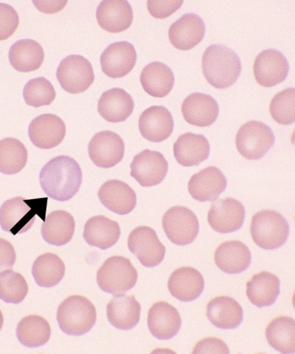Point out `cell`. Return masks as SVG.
<instances>
[{
    "label": "cell",
    "mask_w": 295,
    "mask_h": 354,
    "mask_svg": "<svg viewBox=\"0 0 295 354\" xmlns=\"http://www.w3.org/2000/svg\"><path fill=\"white\" fill-rule=\"evenodd\" d=\"M3 325V315L2 311L0 310V330H1Z\"/></svg>",
    "instance_id": "cell-47"
},
{
    "label": "cell",
    "mask_w": 295,
    "mask_h": 354,
    "mask_svg": "<svg viewBox=\"0 0 295 354\" xmlns=\"http://www.w3.org/2000/svg\"><path fill=\"white\" fill-rule=\"evenodd\" d=\"M280 295V280L269 272H260L247 283V295L253 306H273Z\"/></svg>",
    "instance_id": "cell-31"
},
{
    "label": "cell",
    "mask_w": 295,
    "mask_h": 354,
    "mask_svg": "<svg viewBox=\"0 0 295 354\" xmlns=\"http://www.w3.org/2000/svg\"><path fill=\"white\" fill-rule=\"evenodd\" d=\"M75 230V221L70 213L64 210L52 212L41 226V236L47 243L62 246L72 240Z\"/></svg>",
    "instance_id": "cell-33"
},
{
    "label": "cell",
    "mask_w": 295,
    "mask_h": 354,
    "mask_svg": "<svg viewBox=\"0 0 295 354\" xmlns=\"http://www.w3.org/2000/svg\"><path fill=\"white\" fill-rule=\"evenodd\" d=\"M173 153L176 161L182 167H195L208 160L210 145L202 134L186 133L175 141Z\"/></svg>",
    "instance_id": "cell-28"
},
{
    "label": "cell",
    "mask_w": 295,
    "mask_h": 354,
    "mask_svg": "<svg viewBox=\"0 0 295 354\" xmlns=\"http://www.w3.org/2000/svg\"><path fill=\"white\" fill-rule=\"evenodd\" d=\"M207 317L214 326L220 329H236L243 322L242 307L229 296H218L207 305Z\"/></svg>",
    "instance_id": "cell-25"
},
{
    "label": "cell",
    "mask_w": 295,
    "mask_h": 354,
    "mask_svg": "<svg viewBox=\"0 0 295 354\" xmlns=\"http://www.w3.org/2000/svg\"><path fill=\"white\" fill-rule=\"evenodd\" d=\"M44 50L37 41L22 39L11 46L9 59L15 71L22 73L36 71L44 64Z\"/></svg>",
    "instance_id": "cell-34"
},
{
    "label": "cell",
    "mask_w": 295,
    "mask_h": 354,
    "mask_svg": "<svg viewBox=\"0 0 295 354\" xmlns=\"http://www.w3.org/2000/svg\"><path fill=\"white\" fill-rule=\"evenodd\" d=\"M193 354H229V348L223 340L217 337H206L199 341L193 350Z\"/></svg>",
    "instance_id": "cell-44"
},
{
    "label": "cell",
    "mask_w": 295,
    "mask_h": 354,
    "mask_svg": "<svg viewBox=\"0 0 295 354\" xmlns=\"http://www.w3.org/2000/svg\"><path fill=\"white\" fill-rule=\"evenodd\" d=\"M99 26L111 33L124 32L131 26L133 11L126 0H104L97 10Z\"/></svg>",
    "instance_id": "cell-23"
},
{
    "label": "cell",
    "mask_w": 295,
    "mask_h": 354,
    "mask_svg": "<svg viewBox=\"0 0 295 354\" xmlns=\"http://www.w3.org/2000/svg\"><path fill=\"white\" fill-rule=\"evenodd\" d=\"M131 175L142 187H151L162 183L166 176L169 164L162 153L144 149L133 158Z\"/></svg>",
    "instance_id": "cell-11"
},
{
    "label": "cell",
    "mask_w": 295,
    "mask_h": 354,
    "mask_svg": "<svg viewBox=\"0 0 295 354\" xmlns=\"http://www.w3.org/2000/svg\"><path fill=\"white\" fill-rule=\"evenodd\" d=\"M29 292L28 282L21 273L7 269L0 272V299L7 304H20Z\"/></svg>",
    "instance_id": "cell-39"
},
{
    "label": "cell",
    "mask_w": 295,
    "mask_h": 354,
    "mask_svg": "<svg viewBox=\"0 0 295 354\" xmlns=\"http://www.w3.org/2000/svg\"><path fill=\"white\" fill-rule=\"evenodd\" d=\"M28 160V149L20 140L14 138L0 140V172L3 174H17L24 169Z\"/></svg>",
    "instance_id": "cell-38"
},
{
    "label": "cell",
    "mask_w": 295,
    "mask_h": 354,
    "mask_svg": "<svg viewBox=\"0 0 295 354\" xmlns=\"http://www.w3.org/2000/svg\"><path fill=\"white\" fill-rule=\"evenodd\" d=\"M205 32L206 26L200 17L185 14L171 26L169 39L176 49L189 51L204 40Z\"/></svg>",
    "instance_id": "cell-17"
},
{
    "label": "cell",
    "mask_w": 295,
    "mask_h": 354,
    "mask_svg": "<svg viewBox=\"0 0 295 354\" xmlns=\"http://www.w3.org/2000/svg\"><path fill=\"white\" fill-rule=\"evenodd\" d=\"M66 0L63 1H33L38 10L46 14H53L62 10L67 5Z\"/></svg>",
    "instance_id": "cell-46"
},
{
    "label": "cell",
    "mask_w": 295,
    "mask_h": 354,
    "mask_svg": "<svg viewBox=\"0 0 295 354\" xmlns=\"http://www.w3.org/2000/svg\"><path fill=\"white\" fill-rule=\"evenodd\" d=\"M140 82L145 92L153 97H166L175 84L171 68L160 62H153L142 71Z\"/></svg>",
    "instance_id": "cell-32"
},
{
    "label": "cell",
    "mask_w": 295,
    "mask_h": 354,
    "mask_svg": "<svg viewBox=\"0 0 295 354\" xmlns=\"http://www.w3.org/2000/svg\"><path fill=\"white\" fill-rule=\"evenodd\" d=\"M83 174L77 161L71 157L60 156L53 158L42 167L40 184L49 198L66 202L78 194Z\"/></svg>",
    "instance_id": "cell-1"
},
{
    "label": "cell",
    "mask_w": 295,
    "mask_h": 354,
    "mask_svg": "<svg viewBox=\"0 0 295 354\" xmlns=\"http://www.w3.org/2000/svg\"><path fill=\"white\" fill-rule=\"evenodd\" d=\"M139 129L145 140L153 143H160L166 140L173 133L174 119L166 107L151 106L140 115Z\"/></svg>",
    "instance_id": "cell-20"
},
{
    "label": "cell",
    "mask_w": 295,
    "mask_h": 354,
    "mask_svg": "<svg viewBox=\"0 0 295 354\" xmlns=\"http://www.w3.org/2000/svg\"><path fill=\"white\" fill-rule=\"evenodd\" d=\"M270 114L276 122L293 124L295 121V88H287L274 96L270 103Z\"/></svg>",
    "instance_id": "cell-41"
},
{
    "label": "cell",
    "mask_w": 295,
    "mask_h": 354,
    "mask_svg": "<svg viewBox=\"0 0 295 354\" xmlns=\"http://www.w3.org/2000/svg\"><path fill=\"white\" fill-rule=\"evenodd\" d=\"M65 265L59 256L45 253L37 257L32 266V275L38 286L52 288L57 286L65 275Z\"/></svg>",
    "instance_id": "cell-37"
},
{
    "label": "cell",
    "mask_w": 295,
    "mask_h": 354,
    "mask_svg": "<svg viewBox=\"0 0 295 354\" xmlns=\"http://www.w3.org/2000/svg\"><path fill=\"white\" fill-rule=\"evenodd\" d=\"M289 230L288 221L277 211H260L251 218L252 240L267 251L282 248L288 241Z\"/></svg>",
    "instance_id": "cell-5"
},
{
    "label": "cell",
    "mask_w": 295,
    "mask_h": 354,
    "mask_svg": "<svg viewBox=\"0 0 295 354\" xmlns=\"http://www.w3.org/2000/svg\"><path fill=\"white\" fill-rule=\"evenodd\" d=\"M214 261L221 271L229 274H237L250 267L251 253L243 242L225 241L218 245L214 252Z\"/></svg>",
    "instance_id": "cell-27"
},
{
    "label": "cell",
    "mask_w": 295,
    "mask_h": 354,
    "mask_svg": "<svg viewBox=\"0 0 295 354\" xmlns=\"http://www.w3.org/2000/svg\"><path fill=\"white\" fill-rule=\"evenodd\" d=\"M30 141L36 147L50 149L62 143L66 136V126L55 114H44L34 118L29 126Z\"/></svg>",
    "instance_id": "cell-16"
},
{
    "label": "cell",
    "mask_w": 295,
    "mask_h": 354,
    "mask_svg": "<svg viewBox=\"0 0 295 354\" xmlns=\"http://www.w3.org/2000/svg\"><path fill=\"white\" fill-rule=\"evenodd\" d=\"M47 205L48 198L7 200L0 207V226L13 236L24 234L32 228L37 215L45 221Z\"/></svg>",
    "instance_id": "cell-3"
},
{
    "label": "cell",
    "mask_w": 295,
    "mask_h": 354,
    "mask_svg": "<svg viewBox=\"0 0 295 354\" xmlns=\"http://www.w3.org/2000/svg\"><path fill=\"white\" fill-rule=\"evenodd\" d=\"M17 337L25 347H41L47 344L51 337V327L48 321L40 315H28L19 322Z\"/></svg>",
    "instance_id": "cell-36"
},
{
    "label": "cell",
    "mask_w": 295,
    "mask_h": 354,
    "mask_svg": "<svg viewBox=\"0 0 295 354\" xmlns=\"http://www.w3.org/2000/svg\"><path fill=\"white\" fill-rule=\"evenodd\" d=\"M265 335L268 344L283 354L295 352V321L289 317H278L267 325Z\"/></svg>",
    "instance_id": "cell-35"
},
{
    "label": "cell",
    "mask_w": 295,
    "mask_h": 354,
    "mask_svg": "<svg viewBox=\"0 0 295 354\" xmlns=\"http://www.w3.org/2000/svg\"><path fill=\"white\" fill-rule=\"evenodd\" d=\"M23 97L28 106L41 107L51 105L56 98V91L48 80L40 77L30 80L23 91Z\"/></svg>",
    "instance_id": "cell-40"
},
{
    "label": "cell",
    "mask_w": 295,
    "mask_h": 354,
    "mask_svg": "<svg viewBox=\"0 0 295 354\" xmlns=\"http://www.w3.org/2000/svg\"><path fill=\"white\" fill-rule=\"evenodd\" d=\"M227 187V179L220 169L209 167L191 177L189 191L191 198L198 202H213Z\"/></svg>",
    "instance_id": "cell-18"
},
{
    "label": "cell",
    "mask_w": 295,
    "mask_h": 354,
    "mask_svg": "<svg viewBox=\"0 0 295 354\" xmlns=\"http://www.w3.org/2000/svg\"><path fill=\"white\" fill-rule=\"evenodd\" d=\"M137 52L128 41L114 42L107 47L101 56L103 73L113 79L128 75L135 66Z\"/></svg>",
    "instance_id": "cell-15"
},
{
    "label": "cell",
    "mask_w": 295,
    "mask_h": 354,
    "mask_svg": "<svg viewBox=\"0 0 295 354\" xmlns=\"http://www.w3.org/2000/svg\"><path fill=\"white\" fill-rule=\"evenodd\" d=\"M245 218L246 210L242 203L232 198L216 200L208 214L211 228L220 234L237 232L243 226Z\"/></svg>",
    "instance_id": "cell-14"
},
{
    "label": "cell",
    "mask_w": 295,
    "mask_h": 354,
    "mask_svg": "<svg viewBox=\"0 0 295 354\" xmlns=\"http://www.w3.org/2000/svg\"><path fill=\"white\" fill-rule=\"evenodd\" d=\"M183 0H149L147 6L149 14L156 19H166L173 15L183 5Z\"/></svg>",
    "instance_id": "cell-43"
},
{
    "label": "cell",
    "mask_w": 295,
    "mask_h": 354,
    "mask_svg": "<svg viewBox=\"0 0 295 354\" xmlns=\"http://www.w3.org/2000/svg\"><path fill=\"white\" fill-rule=\"evenodd\" d=\"M97 317L93 304L82 295H72L65 299L57 313L60 329L65 334L75 337L89 333L97 322Z\"/></svg>",
    "instance_id": "cell-4"
},
{
    "label": "cell",
    "mask_w": 295,
    "mask_h": 354,
    "mask_svg": "<svg viewBox=\"0 0 295 354\" xmlns=\"http://www.w3.org/2000/svg\"><path fill=\"white\" fill-rule=\"evenodd\" d=\"M275 137L269 126L259 121H250L240 127L236 134L237 150L244 158L258 160L274 147Z\"/></svg>",
    "instance_id": "cell-7"
},
{
    "label": "cell",
    "mask_w": 295,
    "mask_h": 354,
    "mask_svg": "<svg viewBox=\"0 0 295 354\" xmlns=\"http://www.w3.org/2000/svg\"><path fill=\"white\" fill-rule=\"evenodd\" d=\"M128 245L129 251L146 268L156 267L166 256V246L151 227L140 226L134 229L129 234Z\"/></svg>",
    "instance_id": "cell-10"
},
{
    "label": "cell",
    "mask_w": 295,
    "mask_h": 354,
    "mask_svg": "<svg viewBox=\"0 0 295 354\" xmlns=\"http://www.w3.org/2000/svg\"><path fill=\"white\" fill-rule=\"evenodd\" d=\"M205 282L202 273L196 268L182 267L171 273L168 281V290L175 299L191 302L200 297Z\"/></svg>",
    "instance_id": "cell-22"
},
{
    "label": "cell",
    "mask_w": 295,
    "mask_h": 354,
    "mask_svg": "<svg viewBox=\"0 0 295 354\" xmlns=\"http://www.w3.org/2000/svg\"><path fill=\"white\" fill-rule=\"evenodd\" d=\"M121 236L120 225L103 215L92 217L84 225V239L88 245L107 250L117 244Z\"/></svg>",
    "instance_id": "cell-30"
},
{
    "label": "cell",
    "mask_w": 295,
    "mask_h": 354,
    "mask_svg": "<svg viewBox=\"0 0 295 354\" xmlns=\"http://www.w3.org/2000/svg\"><path fill=\"white\" fill-rule=\"evenodd\" d=\"M162 226L169 240L178 245L193 243L199 233V221L196 214L182 206L169 209L164 214Z\"/></svg>",
    "instance_id": "cell-9"
},
{
    "label": "cell",
    "mask_w": 295,
    "mask_h": 354,
    "mask_svg": "<svg viewBox=\"0 0 295 354\" xmlns=\"http://www.w3.org/2000/svg\"><path fill=\"white\" fill-rule=\"evenodd\" d=\"M17 261V253L10 242L0 238V272L14 267Z\"/></svg>",
    "instance_id": "cell-45"
},
{
    "label": "cell",
    "mask_w": 295,
    "mask_h": 354,
    "mask_svg": "<svg viewBox=\"0 0 295 354\" xmlns=\"http://www.w3.org/2000/svg\"><path fill=\"white\" fill-rule=\"evenodd\" d=\"M182 113L189 124L205 128L216 122L220 107L212 96L197 92L184 100Z\"/></svg>",
    "instance_id": "cell-21"
},
{
    "label": "cell",
    "mask_w": 295,
    "mask_h": 354,
    "mask_svg": "<svg viewBox=\"0 0 295 354\" xmlns=\"http://www.w3.org/2000/svg\"><path fill=\"white\" fill-rule=\"evenodd\" d=\"M102 205L120 215L131 213L137 205V195L133 188L120 180H109L98 192Z\"/></svg>",
    "instance_id": "cell-24"
},
{
    "label": "cell",
    "mask_w": 295,
    "mask_h": 354,
    "mask_svg": "<svg viewBox=\"0 0 295 354\" xmlns=\"http://www.w3.org/2000/svg\"><path fill=\"white\" fill-rule=\"evenodd\" d=\"M289 64L285 55L276 49H266L256 56L253 65V74L260 86H277L289 75Z\"/></svg>",
    "instance_id": "cell-13"
},
{
    "label": "cell",
    "mask_w": 295,
    "mask_h": 354,
    "mask_svg": "<svg viewBox=\"0 0 295 354\" xmlns=\"http://www.w3.org/2000/svg\"><path fill=\"white\" fill-rule=\"evenodd\" d=\"M202 68L207 82L213 87L223 90L236 83L242 65L240 57L232 49L213 44L205 50Z\"/></svg>",
    "instance_id": "cell-2"
},
{
    "label": "cell",
    "mask_w": 295,
    "mask_h": 354,
    "mask_svg": "<svg viewBox=\"0 0 295 354\" xmlns=\"http://www.w3.org/2000/svg\"><path fill=\"white\" fill-rule=\"evenodd\" d=\"M57 79L61 87L70 94H79L94 83L95 74L90 61L80 55H70L60 62Z\"/></svg>",
    "instance_id": "cell-8"
},
{
    "label": "cell",
    "mask_w": 295,
    "mask_h": 354,
    "mask_svg": "<svg viewBox=\"0 0 295 354\" xmlns=\"http://www.w3.org/2000/svg\"><path fill=\"white\" fill-rule=\"evenodd\" d=\"M134 102L131 95L121 88H113L103 93L98 102V113L106 121L117 123L131 116Z\"/></svg>",
    "instance_id": "cell-29"
},
{
    "label": "cell",
    "mask_w": 295,
    "mask_h": 354,
    "mask_svg": "<svg viewBox=\"0 0 295 354\" xmlns=\"http://www.w3.org/2000/svg\"><path fill=\"white\" fill-rule=\"evenodd\" d=\"M88 152L92 162L97 167L112 168L124 159V141L112 131H102L91 138Z\"/></svg>",
    "instance_id": "cell-12"
},
{
    "label": "cell",
    "mask_w": 295,
    "mask_h": 354,
    "mask_svg": "<svg viewBox=\"0 0 295 354\" xmlns=\"http://www.w3.org/2000/svg\"><path fill=\"white\" fill-rule=\"evenodd\" d=\"M137 269L129 259L122 256L109 257L99 268L97 281L99 288L113 295H124L137 282Z\"/></svg>",
    "instance_id": "cell-6"
},
{
    "label": "cell",
    "mask_w": 295,
    "mask_h": 354,
    "mask_svg": "<svg viewBox=\"0 0 295 354\" xmlns=\"http://www.w3.org/2000/svg\"><path fill=\"white\" fill-rule=\"evenodd\" d=\"M20 19L14 8L0 3V41L7 40L17 30Z\"/></svg>",
    "instance_id": "cell-42"
},
{
    "label": "cell",
    "mask_w": 295,
    "mask_h": 354,
    "mask_svg": "<svg viewBox=\"0 0 295 354\" xmlns=\"http://www.w3.org/2000/svg\"><path fill=\"white\" fill-rule=\"evenodd\" d=\"M148 326L157 339L169 340L175 337L182 327L178 309L166 301L156 302L149 310Z\"/></svg>",
    "instance_id": "cell-19"
},
{
    "label": "cell",
    "mask_w": 295,
    "mask_h": 354,
    "mask_svg": "<svg viewBox=\"0 0 295 354\" xmlns=\"http://www.w3.org/2000/svg\"><path fill=\"white\" fill-rule=\"evenodd\" d=\"M141 306L133 295H115L106 306L111 325L122 330H132L140 321Z\"/></svg>",
    "instance_id": "cell-26"
}]
</instances>
